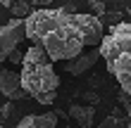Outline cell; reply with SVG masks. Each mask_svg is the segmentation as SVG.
<instances>
[{
  "label": "cell",
  "mask_w": 131,
  "mask_h": 128,
  "mask_svg": "<svg viewBox=\"0 0 131 128\" xmlns=\"http://www.w3.org/2000/svg\"><path fill=\"white\" fill-rule=\"evenodd\" d=\"M105 17H107V21H110V26H114V24H122V21H124V14H122V12H119V14H117V12H110V14L105 12L100 19H105Z\"/></svg>",
  "instance_id": "13"
},
{
  "label": "cell",
  "mask_w": 131,
  "mask_h": 128,
  "mask_svg": "<svg viewBox=\"0 0 131 128\" xmlns=\"http://www.w3.org/2000/svg\"><path fill=\"white\" fill-rule=\"evenodd\" d=\"M126 17H129V21H131V7H129V10H126Z\"/></svg>",
  "instance_id": "20"
},
{
  "label": "cell",
  "mask_w": 131,
  "mask_h": 128,
  "mask_svg": "<svg viewBox=\"0 0 131 128\" xmlns=\"http://www.w3.org/2000/svg\"><path fill=\"white\" fill-rule=\"evenodd\" d=\"M14 3H17V0H0V5H3V7H12Z\"/></svg>",
  "instance_id": "19"
},
{
  "label": "cell",
  "mask_w": 131,
  "mask_h": 128,
  "mask_svg": "<svg viewBox=\"0 0 131 128\" xmlns=\"http://www.w3.org/2000/svg\"><path fill=\"white\" fill-rule=\"evenodd\" d=\"M129 128H131V114H129Z\"/></svg>",
  "instance_id": "22"
},
{
  "label": "cell",
  "mask_w": 131,
  "mask_h": 128,
  "mask_svg": "<svg viewBox=\"0 0 131 128\" xmlns=\"http://www.w3.org/2000/svg\"><path fill=\"white\" fill-rule=\"evenodd\" d=\"M36 102H41V104H52V102H55V90H50V93H43V95H38V97H36Z\"/></svg>",
  "instance_id": "14"
},
{
  "label": "cell",
  "mask_w": 131,
  "mask_h": 128,
  "mask_svg": "<svg viewBox=\"0 0 131 128\" xmlns=\"http://www.w3.org/2000/svg\"><path fill=\"white\" fill-rule=\"evenodd\" d=\"M34 5L36 7H48V5H52V0H34Z\"/></svg>",
  "instance_id": "18"
},
{
  "label": "cell",
  "mask_w": 131,
  "mask_h": 128,
  "mask_svg": "<svg viewBox=\"0 0 131 128\" xmlns=\"http://www.w3.org/2000/svg\"><path fill=\"white\" fill-rule=\"evenodd\" d=\"M98 128H129V114L124 116L119 107H114V109H112V114H110V116H105V119H103V123H100Z\"/></svg>",
  "instance_id": "10"
},
{
  "label": "cell",
  "mask_w": 131,
  "mask_h": 128,
  "mask_svg": "<svg viewBox=\"0 0 131 128\" xmlns=\"http://www.w3.org/2000/svg\"><path fill=\"white\" fill-rule=\"evenodd\" d=\"M26 21V38L41 45L50 55L52 62H67L81 55L86 48V36L81 29V19L76 12L36 7L24 19Z\"/></svg>",
  "instance_id": "1"
},
{
  "label": "cell",
  "mask_w": 131,
  "mask_h": 128,
  "mask_svg": "<svg viewBox=\"0 0 131 128\" xmlns=\"http://www.w3.org/2000/svg\"><path fill=\"white\" fill-rule=\"evenodd\" d=\"M81 19V29H83V36H86V45L95 48V45L103 43L105 38V26H103V19L98 14H79Z\"/></svg>",
  "instance_id": "7"
},
{
  "label": "cell",
  "mask_w": 131,
  "mask_h": 128,
  "mask_svg": "<svg viewBox=\"0 0 131 128\" xmlns=\"http://www.w3.org/2000/svg\"><path fill=\"white\" fill-rule=\"evenodd\" d=\"M24 55H26V52H21V50L14 48L12 55H10V62H12V64H21V62H24Z\"/></svg>",
  "instance_id": "15"
},
{
  "label": "cell",
  "mask_w": 131,
  "mask_h": 128,
  "mask_svg": "<svg viewBox=\"0 0 131 128\" xmlns=\"http://www.w3.org/2000/svg\"><path fill=\"white\" fill-rule=\"evenodd\" d=\"M0 121H3V116H0Z\"/></svg>",
  "instance_id": "23"
},
{
  "label": "cell",
  "mask_w": 131,
  "mask_h": 128,
  "mask_svg": "<svg viewBox=\"0 0 131 128\" xmlns=\"http://www.w3.org/2000/svg\"><path fill=\"white\" fill-rule=\"evenodd\" d=\"M62 128H74V126H62ZM81 128H83V126H81Z\"/></svg>",
  "instance_id": "21"
},
{
  "label": "cell",
  "mask_w": 131,
  "mask_h": 128,
  "mask_svg": "<svg viewBox=\"0 0 131 128\" xmlns=\"http://www.w3.org/2000/svg\"><path fill=\"white\" fill-rule=\"evenodd\" d=\"M0 93L7 100H24L29 95L21 83V74L10 71V69H0Z\"/></svg>",
  "instance_id": "5"
},
{
  "label": "cell",
  "mask_w": 131,
  "mask_h": 128,
  "mask_svg": "<svg viewBox=\"0 0 131 128\" xmlns=\"http://www.w3.org/2000/svg\"><path fill=\"white\" fill-rule=\"evenodd\" d=\"M57 111H48V114H29L14 128H57Z\"/></svg>",
  "instance_id": "8"
},
{
  "label": "cell",
  "mask_w": 131,
  "mask_h": 128,
  "mask_svg": "<svg viewBox=\"0 0 131 128\" xmlns=\"http://www.w3.org/2000/svg\"><path fill=\"white\" fill-rule=\"evenodd\" d=\"M83 100H86L88 104H100V97L95 93H83Z\"/></svg>",
  "instance_id": "16"
},
{
  "label": "cell",
  "mask_w": 131,
  "mask_h": 128,
  "mask_svg": "<svg viewBox=\"0 0 131 128\" xmlns=\"http://www.w3.org/2000/svg\"><path fill=\"white\" fill-rule=\"evenodd\" d=\"M10 12H12V17H29V14L34 12V7L26 3V0H17V3H14L12 7H10Z\"/></svg>",
  "instance_id": "11"
},
{
  "label": "cell",
  "mask_w": 131,
  "mask_h": 128,
  "mask_svg": "<svg viewBox=\"0 0 131 128\" xmlns=\"http://www.w3.org/2000/svg\"><path fill=\"white\" fill-rule=\"evenodd\" d=\"M69 116L79 126L91 128L93 126V119H95V104H72L69 107Z\"/></svg>",
  "instance_id": "9"
},
{
  "label": "cell",
  "mask_w": 131,
  "mask_h": 128,
  "mask_svg": "<svg viewBox=\"0 0 131 128\" xmlns=\"http://www.w3.org/2000/svg\"><path fill=\"white\" fill-rule=\"evenodd\" d=\"M100 48L107 71L117 78L119 88L131 95V21L110 26Z\"/></svg>",
  "instance_id": "2"
},
{
  "label": "cell",
  "mask_w": 131,
  "mask_h": 128,
  "mask_svg": "<svg viewBox=\"0 0 131 128\" xmlns=\"http://www.w3.org/2000/svg\"><path fill=\"white\" fill-rule=\"evenodd\" d=\"M88 7H91L93 14H98V17L105 14V3H103V0H88Z\"/></svg>",
  "instance_id": "12"
},
{
  "label": "cell",
  "mask_w": 131,
  "mask_h": 128,
  "mask_svg": "<svg viewBox=\"0 0 131 128\" xmlns=\"http://www.w3.org/2000/svg\"><path fill=\"white\" fill-rule=\"evenodd\" d=\"M100 57H103V48H98V45H95L93 50L81 52V55L67 59V62H64V71L72 74V76H81V74H86L88 69H93V64L98 62Z\"/></svg>",
  "instance_id": "6"
},
{
  "label": "cell",
  "mask_w": 131,
  "mask_h": 128,
  "mask_svg": "<svg viewBox=\"0 0 131 128\" xmlns=\"http://www.w3.org/2000/svg\"><path fill=\"white\" fill-rule=\"evenodd\" d=\"M21 83L24 90L31 97H38L43 93H50V90L60 88V76L52 69V59L45 52L41 45H31L24 55V62H21Z\"/></svg>",
  "instance_id": "3"
},
{
  "label": "cell",
  "mask_w": 131,
  "mask_h": 128,
  "mask_svg": "<svg viewBox=\"0 0 131 128\" xmlns=\"http://www.w3.org/2000/svg\"><path fill=\"white\" fill-rule=\"evenodd\" d=\"M12 102H14V100H12ZM12 102H5V107L0 109V116H3V119H7V116L12 114V109H14V107H12Z\"/></svg>",
  "instance_id": "17"
},
{
  "label": "cell",
  "mask_w": 131,
  "mask_h": 128,
  "mask_svg": "<svg viewBox=\"0 0 131 128\" xmlns=\"http://www.w3.org/2000/svg\"><path fill=\"white\" fill-rule=\"evenodd\" d=\"M26 38V21L21 17H12L7 24L0 26V64L10 59L12 50Z\"/></svg>",
  "instance_id": "4"
}]
</instances>
